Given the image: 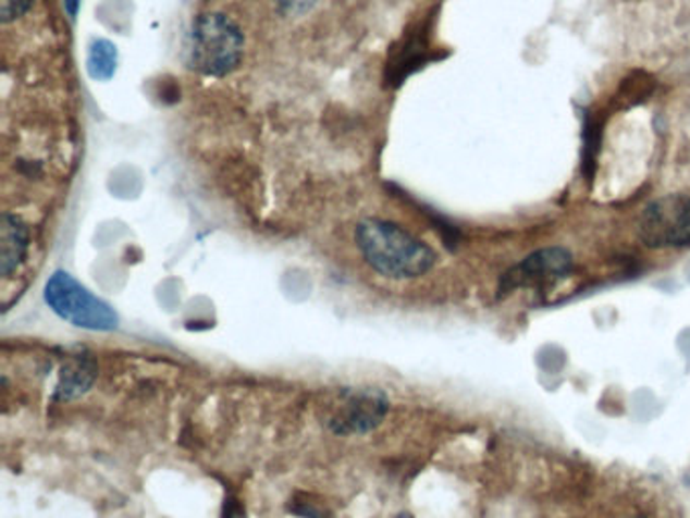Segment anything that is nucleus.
<instances>
[{
  "instance_id": "nucleus-6",
  "label": "nucleus",
  "mask_w": 690,
  "mask_h": 518,
  "mask_svg": "<svg viewBox=\"0 0 690 518\" xmlns=\"http://www.w3.org/2000/svg\"><path fill=\"white\" fill-rule=\"evenodd\" d=\"M0 245H2V254H0L2 275L11 278L21 268V263L27 259L30 237L27 225L19 217L11 215L9 211L2 213Z\"/></svg>"
},
{
  "instance_id": "nucleus-7",
  "label": "nucleus",
  "mask_w": 690,
  "mask_h": 518,
  "mask_svg": "<svg viewBox=\"0 0 690 518\" xmlns=\"http://www.w3.org/2000/svg\"><path fill=\"white\" fill-rule=\"evenodd\" d=\"M387 411V402L377 395H360L355 402H350L341 418L334 419L338 433H362L374 428Z\"/></svg>"
},
{
  "instance_id": "nucleus-8",
  "label": "nucleus",
  "mask_w": 690,
  "mask_h": 518,
  "mask_svg": "<svg viewBox=\"0 0 690 518\" xmlns=\"http://www.w3.org/2000/svg\"><path fill=\"white\" fill-rule=\"evenodd\" d=\"M91 383H94V367H91V362L77 357L61 373L58 399H73V397L86 393Z\"/></svg>"
},
{
  "instance_id": "nucleus-5",
  "label": "nucleus",
  "mask_w": 690,
  "mask_h": 518,
  "mask_svg": "<svg viewBox=\"0 0 690 518\" xmlns=\"http://www.w3.org/2000/svg\"><path fill=\"white\" fill-rule=\"evenodd\" d=\"M574 270V258L563 247H546L522 259L503 275L501 292L508 294L518 288L549 286L559 282Z\"/></svg>"
},
{
  "instance_id": "nucleus-1",
  "label": "nucleus",
  "mask_w": 690,
  "mask_h": 518,
  "mask_svg": "<svg viewBox=\"0 0 690 518\" xmlns=\"http://www.w3.org/2000/svg\"><path fill=\"white\" fill-rule=\"evenodd\" d=\"M362 259L377 274L391 280H411L428 274L435 263L432 247L402 225L379 217L362 219L355 230Z\"/></svg>"
},
{
  "instance_id": "nucleus-11",
  "label": "nucleus",
  "mask_w": 690,
  "mask_h": 518,
  "mask_svg": "<svg viewBox=\"0 0 690 518\" xmlns=\"http://www.w3.org/2000/svg\"><path fill=\"white\" fill-rule=\"evenodd\" d=\"M63 2H65V11H67V15L75 18V16H77V11H79L82 0H63Z\"/></svg>"
},
{
  "instance_id": "nucleus-4",
  "label": "nucleus",
  "mask_w": 690,
  "mask_h": 518,
  "mask_svg": "<svg viewBox=\"0 0 690 518\" xmlns=\"http://www.w3.org/2000/svg\"><path fill=\"white\" fill-rule=\"evenodd\" d=\"M638 235L656 249L690 245V197L666 195L650 202L638 221Z\"/></svg>"
},
{
  "instance_id": "nucleus-2",
  "label": "nucleus",
  "mask_w": 690,
  "mask_h": 518,
  "mask_svg": "<svg viewBox=\"0 0 690 518\" xmlns=\"http://www.w3.org/2000/svg\"><path fill=\"white\" fill-rule=\"evenodd\" d=\"M244 30L223 13L199 16L193 29V65L211 77L233 72L244 59Z\"/></svg>"
},
{
  "instance_id": "nucleus-10",
  "label": "nucleus",
  "mask_w": 690,
  "mask_h": 518,
  "mask_svg": "<svg viewBox=\"0 0 690 518\" xmlns=\"http://www.w3.org/2000/svg\"><path fill=\"white\" fill-rule=\"evenodd\" d=\"M35 0H2V21L9 25L19 16L27 15Z\"/></svg>"
},
{
  "instance_id": "nucleus-3",
  "label": "nucleus",
  "mask_w": 690,
  "mask_h": 518,
  "mask_svg": "<svg viewBox=\"0 0 690 518\" xmlns=\"http://www.w3.org/2000/svg\"><path fill=\"white\" fill-rule=\"evenodd\" d=\"M45 303L61 320L86 331L118 329V314L110 304L94 296L67 272H56L45 284Z\"/></svg>"
},
{
  "instance_id": "nucleus-9",
  "label": "nucleus",
  "mask_w": 690,
  "mask_h": 518,
  "mask_svg": "<svg viewBox=\"0 0 690 518\" xmlns=\"http://www.w3.org/2000/svg\"><path fill=\"white\" fill-rule=\"evenodd\" d=\"M87 73L94 82H110L118 67V49L108 39H98L87 53Z\"/></svg>"
}]
</instances>
